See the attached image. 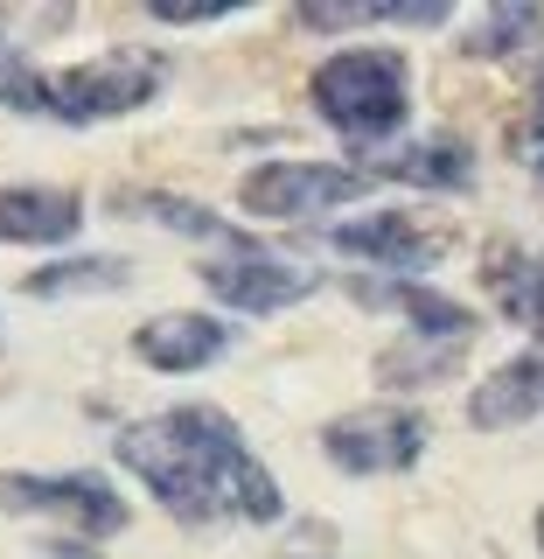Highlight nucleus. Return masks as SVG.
I'll return each mask as SVG.
<instances>
[{
	"instance_id": "f257e3e1",
	"label": "nucleus",
	"mask_w": 544,
	"mask_h": 559,
	"mask_svg": "<svg viewBox=\"0 0 544 559\" xmlns=\"http://www.w3.org/2000/svg\"><path fill=\"white\" fill-rule=\"evenodd\" d=\"M112 454L161 497V511H174L182 524H209V518L273 524L287 511L273 468L244 448L238 419L217 413V406H174V413L133 419V427H119Z\"/></svg>"
},
{
	"instance_id": "f03ea898",
	"label": "nucleus",
	"mask_w": 544,
	"mask_h": 559,
	"mask_svg": "<svg viewBox=\"0 0 544 559\" xmlns=\"http://www.w3.org/2000/svg\"><path fill=\"white\" fill-rule=\"evenodd\" d=\"M307 98L336 133L384 140V133L406 127V112H412V70L398 49H336L307 78Z\"/></svg>"
},
{
	"instance_id": "7ed1b4c3",
	"label": "nucleus",
	"mask_w": 544,
	"mask_h": 559,
	"mask_svg": "<svg viewBox=\"0 0 544 559\" xmlns=\"http://www.w3.org/2000/svg\"><path fill=\"white\" fill-rule=\"evenodd\" d=\"M168 84L161 49H105L92 63H70L57 78H43V119L63 127H98V119H126Z\"/></svg>"
},
{
	"instance_id": "20e7f679",
	"label": "nucleus",
	"mask_w": 544,
	"mask_h": 559,
	"mask_svg": "<svg viewBox=\"0 0 544 559\" xmlns=\"http://www.w3.org/2000/svg\"><path fill=\"white\" fill-rule=\"evenodd\" d=\"M0 511L8 518H57L70 524V538H112L126 532V497H119L105 476H92V468H70V476H0Z\"/></svg>"
},
{
	"instance_id": "39448f33",
	"label": "nucleus",
	"mask_w": 544,
	"mask_h": 559,
	"mask_svg": "<svg viewBox=\"0 0 544 559\" xmlns=\"http://www.w3.org/2000/svg\"><path fill=\"white\" fill-rule=\"evenodd\" d=\"M371 189V168H342V162H258L238 182V210L244 217H322L336 203H356Z\"/></svg>"
},
{
	"instance_id": "423d86ee",
	"label": "nucleus",
	"mask_w": 544,
	"mask_h": 559,
	"mask_svg": "<svg viewBox=\"0 0 544 559\" xmlns=\"http://www.w3.org/2000/svg\"><path fill=\"white\" fill-rule=\"evenodd\" d=\"M322 454L342 476H406L426 454V419L412 406H363L322 427Z\"/></svg>"
},
{
	"instance_id": "0eeeda50",
	"label": "nucleus",
	"mask_w": 544,
	"mask_h": 559,
	"mask_svg": "<svg viewBox=\"0 0 544 559\" xmlns=\"http://www.w3.org/2000/svg\"><path fill=\"white\" fill-rule=\"evenodd\" d=\"M349 294L363 308H398L406 314V336L412 343H447V349H468L482 336L475 308L454 301V294L426 287V280H398V273H349Z\"/></svg>"
},
{
	"instance_id": "6e6552de",
	"label": "nucleus",
	"mask_w": 544,
	"mask_h": 559,
	"mask_svg": "<svg viewBox=\"0 0 544 559\" xmlns=\"http://www.w3.org/2000/svg\"><path fill=\"white\" fill-rule=\"evenodd\" d=\"M203 287L238 314H279V308L307 301V294H322V273L293 266V259H273V252H238V259L203 266Z\"/></svg>"
},
{
	"instance_id": "1a4fd4ad",
	"label": "nucleus",
	"mask_w": 544,
	"mask_h": 559,
	"mask_svg": "<svg viewBox=\"0 0 544 559\" xmlns=\"http://www.w3.org/2000/svg\"><path fill=\"white\" fill-rule=\"evenodd\" d=\"M328 245L349 252V259H371V266H391L398 280H412L447 252V231H433L426 217H406V210H371V217L336 224Z\"/></svg>"
},
{
	"instance_id": "9d476101",
	"label": "nucleus",
	"mask_w": 544,
	"mask_h": 559,
	"mask_svg": "<svg viewBox=\"0 0 544 559\" xmlns=\"http://www.w3.org/2000/svg\"><path fill=\"white\" fill-rule=\"evenodd\" d=\"M223 349H231V322H217V314H154L147 329H133V357L168 378L209 371Z\"/></svg>"
},
{
	"instance_id": "9b49d317",
	"label": "nucleus",
	"mask_w": 544,
	"mask_h": 559,
	"mask_svg": "<svg viewBox=\"0 0 544 559\" xmlns=\"http://www.w3.org/2000/svg\"><path fill=\"white\" fill-rule=\"evenodd\" d=\"M77 231H84L77 189H43V182L0 189V245H70Z\"/></svg>"
},
{
	"instance_id": "f8f14e48",
	"label": "nucleus",
	"mask_w": 544,
	"mask_h": 559,
	"mask_svg": "<svg viewBox=\"0 0 544 559\" xmlns=\"http://www.w3.org/2000/svg\"><path fill=\"white\" fill-rule=\"evenodd\" d=\"M537 413H544V357H510L468 392V419H475L482 433L523 427V419H537Z\"/></svg>"
},
{
	"instance_id": "ddd939ff",
	"label": "nucleus",
	"mask_w": 544,
	"mask_h": 559,
	"mask_svg": "<svg viewBox=\"0 0 544 559\" xmlns=\"http://www.w3.org/2000/svg\"><path fill=\"white\" fill-rule=\"evenodd\" d=\"M377 175L412 182V189H475V154H468V140L433 133V140H406L398 154H384V162L371 168V182Z\"/></svg>"
},
{
	"instance_id": "4468645a",
	"label": "nucleus",
	"mask_w": 544,
	"mask_h": 559,
	"mask_svg": "<svg viewBox=\"0 0 544 559\" xmlns=\"http://www.w3.org/2000/svg\"><path fill=\"white\" fill-rule=\"evenodd\" d=\"M112 210H119V217H147V224H161V231H182V238H217V245H238V252H252L231 217H209L203 203L168 197V189H112Z\"/></svg>"
},
{
	"instance_id": "2eb2a0df",
	"label": "nucleus",
	"mask_w": 544,
	"mask_h": 559,
	"mask_svg": "<svg viewBox=\"0 0 544 559\" xmlns=\"http://www.w3.org/2000/svg\"><path fill=\"white\" fill-rule=\"evenodd\" d=\"M133 280L126 259H105V252H84V259H57V266H35L22 280V294L35 301H77V294H119Z\"/></svg>"
},
{
	"instance_id": "dca6fc26",
	"label": "nucleus",
	"mask_w": 544,
	"mask_h": 559,
	"mask_svg": "<svg viewBox=\"0 0 544 559\" xmlns=\"http://www.w3.org/2000/svg\"><path fill=\"white\" fill-rule=\"evenodd\" d=\"M488 287H496V301H503V314L510 322H523V329H537V343H544V259H531V252H496L488 259ZM544 357V349H537Z\"/></svg>"
},
{
	"instance_id": "f3484780",
	"label": "nucleus",
	"mask_w": 544,
	"mask_h": 559,
	"mask_svg": "<svg viewBox=\"0 0 544 559\" xmlns=\"http://www.w3.org/2000/svg\"><path fill=\"white\" fill-rule=\"evenodd\" d=\"M461 357L468 349H447V343H398V349H384L377 357V378L391 384V392H406V384H440V378H454L461 371Z\"/></svg>"
},
{
	"instance_id": "a211bd4d",
	"label": "nucleus",
	"mask_w": 544,
	"mask_h": 559,
	"mask_svg": "<svg viewBox=\"0 0 544 559\" xmlns=\"http://www.w3.org/2000/svg\"><path fill=\"white\" fill-rule=\"evenodd\" d=\"M537 28H544V8H488L482 28L468 35V57H517Z\"/></svg>"
},
{
	"instance_id": "6ab92c4d",
	"label": "nucleus",
	"mask_w": 544,
	"mask_h": 559,
	"mask_svg": "<svg viewBox=\"0 0 544 559\" xmlns=\"http://www.w3.org/2000/svg\"><path fill=\"white\" fill-rule=\"evenodd\" d=\"M43 78H49V70H35L28 49L0 43V105H8V112H35V119H43Z\"/></svg>"
},
{
	"instance_id": "aec40b11",
	"label": "nucleus",
	"mask_w": 544,
	"mask_h": 559,
	"mask_svg": "<svg viewBox=\"0 0 544 559\" xmlns=\"http://www.w3.org/2000/svg\"><path fill=\"white\" fill-rule=\"evenodd\" d=\"M154 22H174V28H196V22H223L231 8H203V0H154Z\"/></svg>"
},
{
	"instance_id": "412c9836",
	"label": "nucleus",
	"mask_w": 544,
	"mask_h": 559,
	"mask_svg": "<svg viewBox=\"0 0 544 559\" xmlns=\"http://www.w3.org/2000/svg\"><path fill=\"white\" fill-rule=\"evenodd\" d=\"M43 559H98V546H84V538H49V546H35Z\"/></svg>"
},
{
	"instance_id": "4be33fe9",
	"label": "nucleus",
	"mask_w": 544,
	"mask_h": 559,
	"mask_svg": "<svg viewBox=\"0 0 544 559\" xmlns=\"http://www.w3.org/2000/svg\"><path fill=\"white\" fill-rule=\"evenodd\" d=\"M531 140H544V78H537V105H531V127H523Z\"/></svg>"
},
{
	"instance_id": "5701e85b",
	"label": "nucleus",
	"mask_w": 544,
	"mask_h": 559,
	"mask_svg": "<svg viewBox=\"0 0 544 559\" xmlns=\"http://www.w3.org/2000/svg\"><path fill=\"white\" fill-rule=\"evenodd\" d=\"M531 168H537V189H544V154H537V162H531Z\"/></svg>"
},
{
	"instance_id": "b1692460",
	"label": "nucleus",
	"mask_w": 544,
	"mask_h": 559,
	"mask_svg": "<svg viewBox=\"0 0 544 559\" xmlns=\"http://www.w3.org/2000/svg\"><path fill=\"white\" fill-rule=\"evenodd\" d=\"M287 559H322V552H287Z\"/></svg>"
},
{
	"instance_id": "393cba45",
	"label": "nucleus",
	"mask_w": 544,
	"mask_h": 559,
	"mask_svg": "<svg viewBox=\"0 0 544 559\" xmlns=\"http://www.w3.org/2000/svg\"><path fill=\"white\" fill-rule=\"evenodd\" d=\"M537 546H544V511H537Z\"/></svg>"
}]
</instances>
